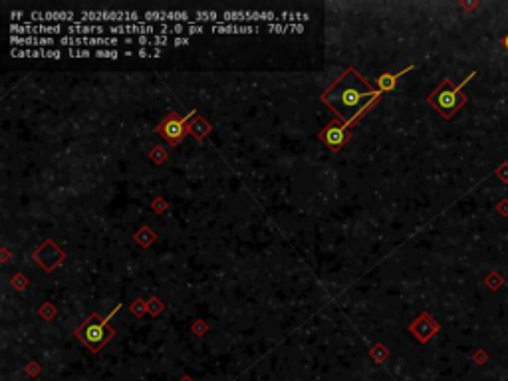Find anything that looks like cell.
Here are the masks:
<instances>
[{
  "label": "cell",
  "instance_id": "cell-14",
  "mask_svg": "<svg viewBox=\"0 0 508 381\" xmlns=\"http://www.w3.org/2000/svg\"><path fill=\"white\" fill-rule=\"evenodd\" d=\"M163 133H165L167 139L177 141V139H181L183 133H185V122H183V120H177V117H171V120L165 122V125H163Z\"/></svg>",
  "mask_w": 508,
  "mask_h": 381
},
{
  "label": "cell",
  "instance_id": "cell-5",
  "mask_svg": "<svg viewBox=\"0 0 508 381\" xmlns=\"http://www.w3.org/2000/svg\"><path fill=\"white\" fill-rule=\"evenodd\" d=\"M220 24H240V22H280V14L276 13H220Z\"/></svg>",
  "mask_w": 508,
  "mask_h": 381
},
{
  "label": "cell",
  "instance_id": "cell-10",
  "mask_svg": "<svg viewBox=\"0 0 508 381\" xmlns=\"http://www.w3.org/2000/svg\"><path fill=\"white\" fill-rule=\"evenodd\" d=\"M58 40L52 36H10V46L16 48H46V46H56Z\"/></svg>",
  "mask_w": 508,
  "mask_h": 381
},
{
  "label": "cell",
  "instance_id": "cell-17",
  "mask_svg": "<svg viewBox=\"0 0 508 381\" xmlns=\"http://www.w3.org/2000/svg\"><path fill=\"white\" fill-rule=\"evenodd\" d=\"M120 56H124V52H117V50H111V48H99V50H94V58H110V60H117Z\"/></svg>",
  "mask_w": 508,
  "mask_h": 381
},
{
  "label": "cell",
  "instance_id": "cell-8",
  "mask_svg": "<svg viewBox=\"0 0 508 381\" xmlns=\"http://www.w3.org/2000/svg\"><path fill=\"white\" fill-rule=\"evenodd\" d=\"M28 16V22L24 24H34V22H40V24H50V22H60V24H76L80 20H76V13H30Z\"/></svg>",
  "mask_w": 508,
  "mask_h": 381
},
{
  "label": "cell",
  "instance_id": "cell-13",
  "mask_svg": "<svg viewBox=\"0 0 508 381\" xmlns=\"http://www.w3.org/2000/svg\"><path fill=\"white\" fill-rule=\"evenodd\" d=\"M345 137H347L345 127H343V125H336V123L330 125V127L324 131V141H326L330 147H340L343 141H345Z\"/></svg>",
  "mask_w": 508,
  "mask_h": 381
},
{
  "label": "cell",
  "instance_id": "cell-15",
  "mask_svg": "<svg viewBox=\"0 0 508 381\" xmlns=\"http://www.w3.org/2000/svg\"><path fill=\"white\" fill-rule=\"evenodd\" d=\"M201 22H213V24H220V13H192V24H201Z\"/></svg>",
  "mask_w": 508,
  "mask_h": 381
},
{
  "label": "cell",
  "instance_id": "cell-19",
  "mask_svg": "<svg viewBox=\"0 0 508 381\" xmlns=\"http://www.w3.org/2000/svg\"><path fill=\"white\" fill-rule=\"evenodd\" d=\"M161 50L159 48H153V50H147V48H139L138 56L139 58H161Z\"/></svg>",
  "mask_w": 508,
  "mask_h": 381
},
{
  "label": "cell",
  "instance_id": "cell-12",
  "mask_svg": "<svg viewBox=\"0 0 508 381\" xmlns=\"http://www.w3.org/2000/svg\"><path fill=\"white\" fill-rule=\"evenodd\" d=\"M413 332H415V336L419 338L421 341H427L433 334H435V330H437V324L429 318V316H421L411 327Z\"/></svg>",
  "mask_w": 508,
  "mask_h": 381
},
{
  "label": "cell",
  "instance_id": "cell-7",
  "mask_svg": "<svg viewBox=\"0 0 508 381\" xmlns=\"http://www.w3.org/2000/svg\"><path fill=\"white\" fill-rule=\"evenodd\" d=\"M191 13H143L147 24H192Z\"/></svg>",
  "mask_w": 508,
  "mask_h": 381
},
{
  "label": "cell",
  "instance_id": "cell-16",
  "mask_svg": "<svg viewBox=\"0 0 508 381\" xmlns=\"http://www.w3.org/2000/svg\"><path fill=\"white\" fill-rule=\"evenodd\" d=\"M409 70H411V66H409L407 70H403V72H399L398 76H393V74H385V76H382V78L377 80V83H379V90H393L399 76H403V74H405V72H409Z\"/></svg>",
  "mask_w": 508,
  "mask_h": 381
},
{
  "label": "cell",
  "instance_id": "cell-20",
  "mask_svg": "<svg viewBox=\"0 0 508 381\" xmlns=\"http://www.w3.org/2000/svg\"><path fill=\"white\" fill-rule=\"evenodd\" d=\"M502 44H505V48H507V50H508V34H507V36H505V40H502Z\"/></svg>",
  "mask_w": 508,
  "mask_h": 381
},
{
  "label": "cell",
  "instance_id": "cell-9",
  "mask_svg": "<svg viewBox=\"0 0 508 381\" xmlns=\"http://www.w3.org/2000/svg\"><path fill=\"white\" fill-rule=\"evenodd\" d=\"M10 56L13 58H52V60H60L64 52L58 48H14Z\"/></svg>",
  "mask_w": 508,
  "mask_h": 381
},
{
  "label": "cell",
  "instance_id": "cell-4",
  "mask_svg": "<svg viewBox=\"0 0 508 381\" xmlns=\"http://www.w3.org/2000/svg\"><path fill=\"white\" fill-rule=\"evenodd\" d=\"M143 14L139 13H80L82 24H101V22H113V24H138L143 22Z\"/></svg>",
  "mask_w": 508,
  "mask_h": 381
},
{
  "label": "cell",
  "instance_id": "cell-11",
  "mask_svg": "<svg viewBox=\"0 0 508 381\" xmlns=\"http://www.w3.org/2000/svg\"><path fill=\"white\" fill-rule=\"evenodd\" d=\"M110 26L104 24H66V36H104Z\"/></svg>",
  "mask_w": 508,
  "mask_h": 381
},
{
  "label": "cell",
  "instance_id": "cell-18",
  "mask_svg": "<svg viewBox=\"0 0 508 381\" xmlns=\"http://www.w3.org/2000/svg\"><path fill=\"white\" fill-rule=\"evenodd\" d=\"M66 54H68L69 58H94V52L88 50V48H68Z\"/></svg>",
  "mask_w": 508,
  "mask_h": 381
},
{
  "label": "cell",
  "instance_id": "cell-2",
  "mask_svg": "<svg viewBox=\"0 0 508 381\" xmlns=\"http://www.w3.org/2000/svg\"><path fill=\"white\" fill-rule=\"evenodd\" d=\"M475 76H477V74L473 72L467 80H463V82L459 83V86H453V88L449 86V82H445L443 86H441L439 90L435 92V94L431 95V104L439 109L445 117H451V115H454V111L465 104L463 88H465V86H467V83L475 78Z\"/></svg>",
  "mask_w": 508,
  "mask_h": 381
},
{
  "label": "cell",
  "instance_id": "cell-6",
  "mask_svg": "<svg viewBox=\"0 0 508 381\" xmlns=\"http://www.w3.org/2000/svg\"><path fill=\"white\" fill-rule=\"evenodd\" d=\"M13 36H54V34H66L64 24H10Z\"/></svg>",
  "mask_w": 508,
  "mask_h": 381
},
{
  "label": "cell",
  "instance_id": "cell-3",
  "mask_svg": "<svg viewBox=\"0 0 508 381\" xmlns=\"http://www.w3.org/2000/svg\"><path fill=\"white\" fill-rule=\"evenodd\" d=\"M115 312H117V308H115V310H113V312H111L110 316L104 320V322H97L96 318H94V320H90V322H88V324H85L80 332H78V336H80V338H82V340L85 341V343H88V346H90L94 352H97V350H99V348H101V346L108 341V338L111 336L110 332H108V327H106V324L110 322V318Z\"/></svg>",
  "mask_w": 508,
  "mask_h": 381
},
{
  "label": "cell",
  "instance_id": "cell-1",
  "mask_svg": "<svg viewBox=\"0 0 508 381\" xmlns=\"http://www.w3.org/2000/svg\"><path fill=\"white\" fill-rule=\"evenodd\" d=\"M377 95H379V92H371L356 74H345L342 82L334 86L328 92L326 102L334 109H338V113L343 120L352 122L354 117H357L363 109L370 106L371 102L377 99Z\"/></svg>",
  "mask_w": 508,
  "mask_h": 381
}]
</instances>
